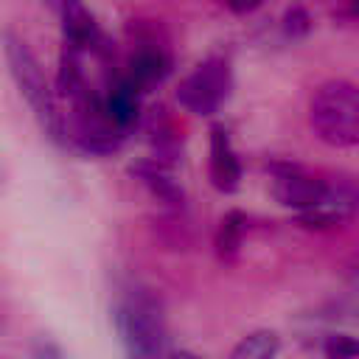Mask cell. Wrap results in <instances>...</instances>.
Segmentation results:
<instances>
[{
	"instance_id": "4fadbf2b",
	"label": "cell",
	"mask_w": 359,
	"mask_h": 359,
	"mask_svg": "<svg viewBox=\"0 0 359 359\" xmlns=\"http://www.w3.org/2000/svg\"><path fill=\"white\" fill-rule=\"evenodd\" d=\"M280 351V337L275 331H252L247 334L230 353V359H275Z\"/></svg>"
},
{
	"instance_id": "d6986e66",
	"label": "cell",
	"mask_w": 359,
	"mask_h": 359,
	"mask_svg": "<svg viewBox=\"0 0 359 359\" xmlns=\"http://www.w3.org/2000/svg\"><path fill=\"white\" fill-rule=\"evenodd\" d=\"M50 3H53L56 8H62V3H65V0H50Z\"/></svg>"
},
{
	"instance_id": "e0dca14e",
	"label": "cell",
	"mask_w": 359,
	"mask_h": 359,
	"mask_svg": "<svg viewBox=\"0 0 359 359\" xmlns=\"http://www.w3.org/2000/svg\"><path fill=\"white\" fill-rule=\"evenodd\" d=\"M264 0H222V6H227L233 14H250L261 6Z\"/></svg>"
},
{
	"instance_id": "8fae6325",
	"label": "cell",
	"mask_w": 359,
	"mask_h": 359,
	"mask_svg": "<svg viewBox=\"0 0 359 359\" xmlns=\"http://www.w3.org/2000/svg\"><path fill=\"white\" fill-rule=\"evenodd\" d=\"M101 101H104V109H107L109 121L118 129L126 132V129H132L140 121V90L126 76L109 81V87L101 95Z\"/></svg>"
},
{
	"instance_id": "ac0fdd59",
	"label": "cell",
	"mask_w": 359,
	"mask_h": 359,
	"mask_svg": "<svg viewBox=\"0 0 359 359\" xmlns=\"http://www.w3.org/2000/svg\"><path fill=\"white\" fill-rule=\"evenodd\" d=\"M168 359H202V356H196V353H191V351H171Z\"/></svg>"
},
{
	"instance_id": "2e32d148",
	"label": "cell",
	"mask_w": 359,
	"mask_h": 359,
	"mask_svg": "<svg viewBox=\"0 0 359 359\" xmlns=\"http://www.w3.org/2000/svg\"><path fill=\"white\" fill-rule=\"evenodd\" d=\"M31 359H67V356H65V351H62L53 339L39 337V339H34V345H31Z\"/></svg>"
},
{
	"instance_id": "52a82bcc",
	"label": "cell",
	"mask_w": 359,
	"mask_h": 359,
	"mask_svg": "<svg viewBox=\"0 0 359 359\" xmlns=\"http://www.w3.org/2000/svg\"><path fill=\"white\" fill-rule=\"evenodd\" d=\"M171 73V56L163 45H157L154 39H146L140 42L132 56H129V65H126V79L140 90L146 93L149 87H157L165 81V76Z\"/></svg>"
},
{
	"instance_id": "30bf717a",
	"label": "cell",
	"mask_w": 359,
	"mask_h": 359,
	"mask_svg": "<svg viewBox=\"0 0 359 359\" xmlns=\"http://www.w3.org/2000/svg\"><path fill=\"white\" fill-rule=\"evenodd\" d=\"M59 14H62L65 45H73L79 50H95L101 45V28L95 17L81 6V0H65Z\"/></svg>"
},
{
	"instance_id": "3957f363",
	"label": "cell",
	"mask_w": 359,
	"mask_h": 359,
	"mask_svg": "<svg viewBox=\"0 0 359 359\" xmlns=\"http://www.w3.org/2000/svg\"><path fill=\"white\" fill-rule=\"evenodd\" d=\"M3 50H6V62H8V70H11V79L14 84L20 87L22 98L28 101V107L34 109L39 126L45 129V135L56 143L65 140L67 129H65V118L59 115L56 109V101H53V93L48 87V79L36 62V56L31 53V48L14 36L11 31L3 34Z\"/></svg>"
},
{
	"instance_id": "5bb4252c",
	"label": "cell",
	"mask_w": 359,
	"mask_h": 359,
	"mask_svg": "<svg viewBox=\"0 0 359 359\" xmlns=\"http://www.w3.org/2000/svg\"><path fill=\"white\" fill-rule=\"evenodd\" d=\"M328 359H359V337L351 334H331L323 345Z\"/></svg>"
},
{
	"instance_id": "9c48e42d",
	"label": "cell",
	"mask_w": 359,
	"mask_h": 359,
	"mask_svg": "<svg viewBox=\"0 0 359 359\" xmlns=\"http://www.w3.org/2000/svg\"><path fill=\"white\" fill-rule=\"evenodd\" d=\"M129 174H132V177H137V180H140V182L149 188V194H151L154 199H160L163 205L182 208L185 194H182L180 182L174 180V174H171L168 163H163V160H157V157L137 160V163L129 168Z\"/></svg>"
},
{
	"instance_id": "ba28073f",
	"label": "cell",
	"mask_w": 359,
	"mask_h": 359,
	"mask_svg": "<svg viewBox=\"0 0 359 359\" xmlns=\"http://www.w3.org/2000/svg\"><path fill=\"white\" fill-rule=\"evenodd\" d=\"M210 182L222 194L238 191V182H241L238 157H236V151L230 146L227 129L219 126V123L210 126Z\"/></svg>"
},
{
	"instance_id": "6da1fadb",
	"label": "cell",
	"mask_w": 359,
	"mask_h": 359,
	"mask_svg": "<svg viewBox=\"0 0 359 359\" xmlns=\"http://www.w3.org/2000/svg\"><path fill=\"white\" fill-rule=\"evenodd\" d=\"M311 132L334 146L351 149L359 143V87L348 79L323 81L309 101Z\"/></svg>"
},
{
	"instance_id": "5b68a950",
	"label": "cell",
	"mask_w": 359,
	"mask_h": 359,
	"mask_svg": "<svg viewBox=\"0 0 359 359\" xmlns=\"http://www.w3.org/2000/svg\"><path fill=\"white\" fill-rule=\"evenodd\" d=\"M353 216H359V185L348 180H337L328 182V191L320 205L297 213V222L309 230H328Z\"/></svg>"
},
{
	"instance_id": "7c38bea8",
	"label": "cell",
	"mask_w": 359,
	"mask_h": 359,
	"mask_svg": "<svg viewBox=\"0 0 359 359\" xmlns=\"http://www.w3.org/2000/svg\"><path fill=\"white\" fill-rule=\"evenodd\" d=\"M244 233H247V216L241 210H227L219 222V230H216V255L222 261H233L241 250V241H244Z\"/></svg>"
},
{
	"instance_id": "8992f818",
	"label": "cell",
	"mask_w": 359,
	"mask_h": 359,
	"mask_svg": "<svg viewBox=\"0 0 359 359\" xmlns=\"http://www.w3.org/2000/svg\"><path fill=\"white\" fill-rule=\"evenodd\" d=\"M269 168L275 174L272 194H275V199L283 208H292V210L300 213V210H309V208H314V205L323 202V196L328 191V182L325 180L309 177L306 171H300L292 163H272Z\"/></svg>"
},
{
	"instance_id": "7a4b0ae2",
	"label": "cell",
	"mask_w": 359,
	"mask_h": 359,
	"mask_svg": "<svg viewBox=\"0 0 359 359\" xmlns=\"http://www.w3.org/2000/svg\"><path fill=\"white\" fill-rule=\"evenodd\" d=\"M115 325L129 359H168L163 311L149 289L132 286L121 294L115 306Z\"/></svg>"
},
{
	"instance_id": "ffe728a7",
	"label": "cell",
	"mask_w": 359,
	"mask_h": 359,
	"mask_svg": "<svg viewBox=\"0 0 359 359\" xmlns=\"http://www.w3.org/2000/svg\"><path fill=\"white\" fill-rule=\"evenodd\" d=\"M353 11H356V14H359V0H353Z\"/></svg>"
},
{
	"instance_id": "277c9868",
	"label": "cell",
	"mask_w": 359,
	"mask_h": 359,
	"mask_svg": "<svg viewBox=\"0 0 359 359\" xmlns=\"http://www.w3.org/2000/svg\"><path fill=\"white\" fill-rule=\"evenodd\" d=\"M230 87H233L230 62L222 56H208L180 81L177 101L194 115H213L227 101Z\"/></svg>"
},
{
	"instance_id": "9a60e30c",
	"label": "cell",
	"mask_w": 359,
	"mask_h": 359,
	"mask_svg": "<svg viewBox=\"0 0 359 359\" xmlns=\"http://www.w3.org/2000/svg\"><path fill=\"white\" fill-rule=\"evenodd\" d=\"M309 28H311V17H309V11L300 8V6H292V8L286 11V17H283V31H286V36H292V39L306 36Z\"/></svg>"
}]
</instances>
